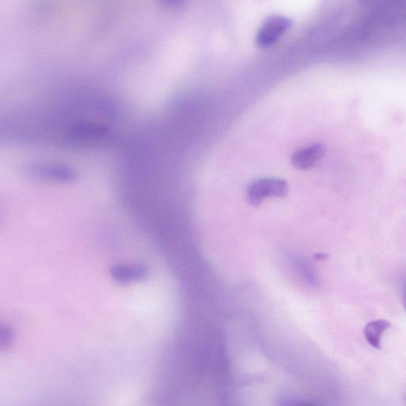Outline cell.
Returning <instances> with one entry per match:
<instances>
[{"label":"cell","instance_id":"cell-6","mask_svg":"<svg viewBox=\"0 0 406 406\" xmlns=\"http://www.w3.org/2000/svg\"><path fill=\"white\" fill-rule=\"evenodd\" d=\"M403 303H404V306H405V312H406V284L405 285V288H404Z\"/></svg>","mask_w":406,"mask_h":406},{"label":"cell","instance_id":"cell-4","mask_svg":"<svg viewBox=\"0 0 406 406\" xmlns=\"http://www.w3.org/2000/svg\"><path fill=\"white\" fill-rule=\"evenodd\" d=\"M390 326L392 323L387 320L379 319L369 322L364 329V336L369 345L379 350L381 348L382 336Z\"/></svg>","mask_w":406,"mask_h":406},{"label":"cell","instance_id":"cell-3","mask_svg":"<svg viewBox=\"0 0 406 406\" xmlns=\"http://www.w3.org/2000/svg\"><path fill=\"white\" fill-rule=\"evenodd\" d=\"M325 153L326 148L324 145L314 144L310 147L297 150L291 158V162L296 169H310L313 168L321 158H323Z\"/></svg>","mask_w":406,"mask_h":406},{"label":"cell","instance_id":"cell-5","mask_svg":"<svg viewBox=\"0 0 406 406\" xmlns=\"http://www.w3.org/2000/svg\"><path fill=\"white\" fill-rule=\"evenodd\" d=\"M147 274V270L142 267L119 266L111 270L113 277L122 283L144 279Z\"/></svg>","mask_w":406,"mask_h":406},{"label":"cell","instance_id":"cell-2","mask_svg":"<svg viewBox=\"0 0 406 406\" xmlns=\"http://www.w3.org/2000/svg\"><path fill=\"white\" fill-rule=\"evenodd\" d=\"M290 27V21L282 17L268 19L257 34V43L261 47H268L277 43Z\"/></svg>","mask_w":406,"mask_h":406},{"label":"cell","instance_id":"cell-1","mask_svg":"<svg viewBox=\"0 0 406 406\" xmlns=\"http://www.w3.org/2000/svg\"><path fill=\"white\" fill-rule=\"evenodd\" d=\"M289 193V185L282 179L268 178L255 181L248 189L250 204L258 206L266 197H284Z\"/></svg>","mask_w":406,"mask_h":406}]
</instances>
